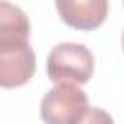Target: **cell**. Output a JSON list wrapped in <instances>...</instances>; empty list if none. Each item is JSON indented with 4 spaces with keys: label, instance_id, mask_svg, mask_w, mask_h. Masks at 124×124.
<instances>
[{
    "label": "cell",
    "instance_id": "obj_5",
    "mask_svg": "<svg viewBox=\"0 0 124 124\" xmlns=\"http://www.w3.org/2000/svg\"><path fill=\"white\" fill-rule=\"evenodd\" d=\"M29 31L31 25L25 12L10 2H0V41H27Z\"/></svg>",
    "mask_w": 124,
    "mask_h": 124
},
{
    "label": "cell",
    "instance_id": "obj_3",
    "mask_svg": "<svg viewBox=\"0 0 124 124\" xmlns=\"http://www.w3.org/2000/svg\"><path fill=\"white\" fill-rule=\"evenodd\" d=\"M35 52L29 41H0V87L25 85L35 74Z\"/></svg>",
    "mask_w": 124,
    "mask_h": 124
},
{
    "label": "cell",
    "instance_id": "obj_7",
    "mask_svg": "<svg viewBox=\"0 0 124 124\" xmlns=\"http://www.w3.org/2000/svg\"><path fill=\"white\" fill-rule=\"evenodd\" d=\"M122 50H124V31H122Z\"/></svg>",
    "mask_w": 124,
    "mask_h": 124
},
{
    "label": "cell",
    "instance_id": "obj_4",
    "mask_svg": "<svg viewBox=\"0 0 124 124\" xmlns=\"http://www.w3.org/2000/svg\"><path fill=\"white\" fill-rule=\"evenodd\" d=\"M56 10L60 19L79 31H91L103 25L108 14L107 0H58Z\"/></svg>",
    "mask_w": 124,
    "mask_h": 124
},
{
    "label": "cell",
    "instance_id": "obj_1",
    "mask_svg": "<svg viewBox=\"0 0 124 124\" xmlns=\"http://www.w3.org/2000/svg\"><path fill=\"white\" fill-rule=\"evenodd\" d=\"M95 60L87 46L79 43H60L46 58V74L54 83L81 85L93 76Z\"/></svg>",
    "mask_w": 124,
    "mask_h": 124
},
{
    "label": "cell",
    "instance_id": "obj_2",
    "mask_svg": "<svg viewBox=\"0 0 124 124\" xmlns=\"http://www.w3.org/2000/svg\"><path fill=\"white\" fill-rule=\"evenodd\" d=\"M87 108V95L79 85L56 83L41 101V118L45 124H76Z\"/></svg>",
    "mask_w": 124,
    "mask_h": 124
},
{
    "label": "cell",
    "instance_id": "obj_6",
    "mask_svg": "<svg viewBox=\"0 0 124 124\" xmlns=\"http://www.w3.org/2000/svg\"><path fill=\"white\" fill-rule=\"evenodd\" d=\"M76 124H114L112 116L108 112H105L99 107H89L85 110V114L76 122Z\"/></svg>",
    "mask_w": 124,
    "mask_h": 124
}]
</instances>
